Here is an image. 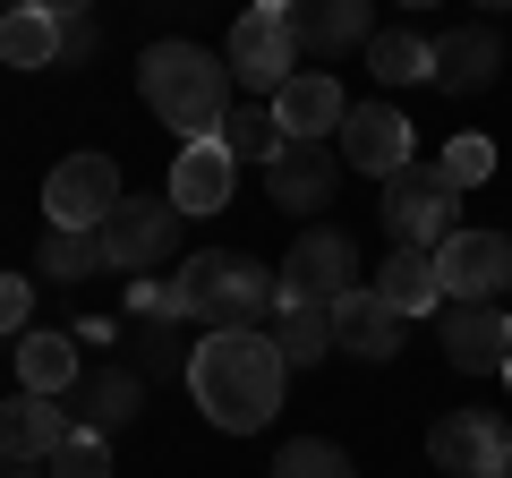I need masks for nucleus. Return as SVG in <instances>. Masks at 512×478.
I'll use <instances>...</instances> for the list:
<instances>
[{
  "label": "nucleus",
  "instance_id": "obj_10",
  "mask_svg": "<svg viewBox=\"0 0 512 478\" xmlns=\"http://www.w3.org/2000/svg\"><path fill=\"white\" fill-rule=\"evenodd\" d=\"M444 299H504L512 291V239L504 231H453L436 248Z\"/></svg>",
  "mask_w": 512,
  "mask_h": 478
},
{
  "label": "nucleus",
  "instance_id": "obj_23",
  "mask_svg": "<svg viewBox=\"0 0 512 478\" xmlns=\"http://www.w3.org/2000/svg\"><path fill=\"white\" fill-rule=\"evenodd\" d=\"M18 385H26V393H69V385H77V342H69V333L26 325V333H18Z\"/></svg>",
  "mask_w": 512,
  "mask_h": 478
},
{
  "label": "nucleus",
  "instance_id": "obj_11",
  "mask_svg": "<svg viewBox=\"0 0 512 478\" xmlns=\"http://www.w3.org/2000/svg\"><path fill=\"white\" fill-rule=\"evenodd\" d=\"M69 436H77V419L60 410V393H9V402H0V470L52 461Z\"/></svg>",
  "mask_w": 512,
  "mask_h": 478
},
{
  "label": "nucleus",
  "instance_id": "obj_12",
  "mask_svg": "<svg viewBox=\"0 0 512 478\" xmlns=\"http://www.w3.org/2000/svg\"><path fill=\"white\" fill-rule=\"evenodd\" d=\"M444 359L461 376H495L512 359V316L495 299H444Z\"/></svg>",
  "mask_w": 512,
  "mask_h": 478
},
{
  "label": "nucleus",
  "instance_id": "obj_18",
  "mask_svg": "<svg viewBox=\"0 0 512 478\" xmlns=\"http://www.w3.org/2000/svg\"><path fill=\"white\" fill-rule=\"evenodd\" d=\"M367 291H376L384 308L402 316V325H410V316H436V308H444V282H436V248H393V257L376 265V282H367Z\"/></svg>",
  "mask_w": 512,
  "mask_h": 478
},
{
  "label": "nucleus",
  "instance_id": "obj_24",
  "mask_svg": "<svg viewBox=\"0 0 512 478\" xmlns=\"http://www.w3.org/2000/svg\"><path fill=\"white\" fill-rule=\"evenodd\" d=\"M0 60H9V69H60V18L18 0L9 26H0Z\"/></svg>",
  "mask_w": 512,
  "mask_h": 478
},
{
  "label": "nucleus",
  "instance_id": "obj_26",
  "mask_svg": "<svg viewBox=\"0 0 512 478\" xmlns=\"http://www.w3.org/2000/svg\"><path fill=\"white\" fill-rule=\"evenodd\" d=\"M43 274H60V282H94V274H111V248H103V231H43Z\"/></svg>",
  "mask_w": 512,
  "mask_h": 478
},
{
  "label": "nucleus",
  "instance_id": "obj_2",
  "mask_svg": "<svg viewBox=\"0 0 512 478\" xmlns=\"http://www.w3.org/2000/svg\"><path fill=\"white\" fill-rule=\"evenodd\" d=\"M137 94L154 103V120L180 137H214L222 111H231V60L205 52V43H154L146 60H137Z\"/></svg>",
  "mask_w": 512,
  "mask_h": 478
},
{
  "label": "nucleus",
  "instance_id": "obj_33",
  "mask_svg": "<svg viewBox=\"0 0 512 478\" xmlns=\"http://www.w3.org/2000/svg\"><path fill=\"white\" fill-rule=\"evenodd\" d=\"M94 43H103V35H94L86 9H77V18H60V60H94Z\"/></svg>",
  "mask_w": 512,
  "mask_h": 478
},
{
  "label": "nucleus",
  "instance_id": "obj_7",
  "mask_svg": "<svg viewBox=\"0 0 512 478\" xmlns=\"http://www.w3.org/2000/svg\"><path fill=\"white\" fill-rule=\"evenodd\" d=\"M180 205L171 197H120L103 222V248H111V274H154V265L180 248Z\"/></svg>",
  "mask_w": 512,
  "mask_h": 478
},
{
  "label": "nucleus",
  "instance_id": "obj_22",
  "mask_svg": "<svg viewBox=\"0 0 512 478\" xmlns=\"http://www.w3.org/2000/svg\"><path fill=\"white\" fill-rule=\"evenodd\" d=\"M367 69L384 77V86H436V43L419 35V26H376V35H367Z\"/></svg>",
  "mask_w": 512,
  "mask_h": 478
},
{
  "label": "nucleus",
  "instance_id": "obj_29",
  "mask_svg": "<svg viewBox=\"0 0 512 478\" xmlns=\"http://www.w3.org/2000/svg\"><path fill=\"white\" fill-rule=\"evenodd\" d=\"M436 163H444V180H453V188H478V180H495V137H478V129H461L453 146L436 154Z\"/></svg>",
  "mask_w": 512,
  "mask_h": 478
},
{
  "label": "nucleus",
  "instance_id": "obj_27",
  "mask_svg": "<svg viewBox=\"0 0 512 478\" xmlns=\"http://www.w3.org/2000/svg\"><path fill=\"white\" fill-rule=\"evenodd\" d=\"M222 154H231V163H274L282 146H291V137H282V120L274 111H222Z\"/></svg>",
  "mask_w": 512,
  "mask_h": 478
},
{
  "label": "nucleus",
  "instance_id": "obj_9",
  "mask_svg": "<svg viewBox=\"0 0 512 478\" xmlns=\"http://www.w3.org/2000/svg\"><path fill=\"white\" fill-rule=\"evenodd\" d=\"M342 291H359V248H350L333 222H316V231H299L291 239V265H282V299H342Z\"/></svg>",
  "mask_w": 512,
  "mask_h": 478
},
{
  "label": "nucleus",
  "instance_id": "obj_4",
  "mask_svg": "<svg viewBox=\"0 0 512 478\" xmlns=\"http://www.w3.org/2000/svg\"><path fill=\"white\" fill-rule=\"evenodd\" d=\"M453 205H461V188L444 180V163H402L384 180V231H393V248H444L461 231Z\"/></svg>",
  "mask_w": 512,
  "mask_h": 478
},
{
  "label": "nucleus",
  "instance_id": "obj_20",
  "mask_svg": "<svg viewBox=\"0 0 512 478\" xmlns=\"http://www.w3.org/2000/svg\"><path fill=\"white\" fill-rule=\"evenodd\" d=\"M342 111H350V94L333 86L325 69H299L291 86L274 94V120H282V137H333V129H342Z\"/></svg>",
  "mask_w": 512,
  "mask_h": 478
},
{
  "label": "nucleus",
  "instance_id": "obj_15",
  "mask_svg": "<svg viewBox=\"0 0 512 478\" xmlns=\"http://www.w3.org/2000/svg\"><path fill=\"white\" fill-rule=\"evenodd\" d=\"M231 188H239V163L222 154V137H188V146L171 154V188L163 197L180 205V214H222Z\"/></svg>",
  "mask_w": 512,
  "mask_h": 478
},
{
  "label": "nucleus",
  "instance_id": "obj_31",
  "mask_svg": "<svg viewBox=\"0 0 512 478\" xmlns=\"http://www.w3.org/2000/svg\"><path fill=\"white\" fill-rule=\"evenodd\" d=\"M128 316H146V325H171V316H188V299H180V274H171V282L137 274V282H128Z\"/></svg>",
  "mask_w": 512,
  "mask_h": 478
},
{
  "label": "nucleus",
  "instance_id": "obj_32",
  "mask_svg": "<svg viewBox=\"0 0 512 478\" xmlns=\"http://www.w3.org/2000/svg\"><path fill=\"white\" fill-rule=\"evenodd\" d=\"M35 325V282L26 274H0V342H18Z\"/></svg>",
  "mask_w": 512,
  "mask_h": 478
},
{
  "label": "nucleus",
  "instance_id": "obj_35",
  "mask_svg": "<svg viewBox=\"0 0 512 478\" xmlns=\"http://www.w3.org/2000/svg\"><path fill=\"white\" fill-rule=\"evenodd\" d=\"M478 9H512V0H478Z\"/></svg>",
  "mask_w": 512,
  "mask_h": 478
},
{
  "label": "nucleus",
  "instance_id": "obj_38",
  "mask_svg": "<svg viewBox=\"0 0 512 478\" xmlns=\"http://www.w3.org/2000/svg\"><path fill=\"white\" fill-rule=\"evenodd\" d=\"M9 478H26V470H9Z\"/></svg>",
  "mask_w": 512,
  "mask_h": 478
},
{
  "label": "nucleus",
  "instance_id": "obj_21",
  "mask_svg": "<svg viewBox=\"0 0 512 478\" xmlns=\"http://www.w3.org/2000/svg\"><path fill=\"white\" fill-rule=\"evenodd\" d=\"M137 402H146L137 368H94L86 385H77V427H94V436H120V427L137 419Z\"/></svg>",
  "mask_w": 512,
  "mask_h": 478
},
{
  "label": "nucleus",
  "instance_id": "obj_6",
  "mask_svg": "<svg viewBox=\"0 0 512 478\" xmlns=\"http://www.w3.org/2000/svg\"><path fill=\"white\" fill-rule=\"evenodd\" d=\"M427 461L444 478H504L512 470V427L495 410H444L427 427Z\"/></svg>",
  "mask_w": 512,
  "mask_h": 478
},
{
  "label": "nucleus",
  "instance_id": "obj_19",
  "mask_svg": "<svg viewBox=\"0 0 512 478\" xmlns=\"http://www.w3.org/2000/svg\"><path fill=\"white\" fill-rule=\"evenodd\" d=\"M495 69H504V35H495V26H453V35H436V86L444 94L495 86Z\"/></svg>",
  "mask_w": 512,
  "mask_h": 478
},
{
  "label": "nucleus",
  "instance_id": "obj_16",
  "mask_svg": "<svg viewBox=\"0 0 512 478\" xmlns=\"http://www.w3.org/2000/svg\"><path fill=\"white\" fill-rule=\"evenodd\" d=\"M333 154H325V137H291V146L265 163V197L282 205V214H316V205L333 197Z\"/></svg>",
  "mask_w": 512,
  "mask_h": 478
},
{
  "label": "nucleus",
  "instance_id": "obj_37",
  "mask_svg": "<svg viewBox=\"0 0 512 478\" xmlns=\"http://www.w3.org/2000/svg\"><path fill=\"white\" fill-rule=\"evenodd\" d=\"M402 9H427V0H402Z\"/></svg>",
  "mask_w": 512,
  "mask_h": 478
},
{
  "label": "nucleus",
  "instance_id": "obj_17",
  "mask_svg": "<svg viewBox=\"0 0 512 478\" xmlns=\"http://www.w3.org/2000/svg\"><path fill=\"white\" fill-rule=\"evenodd\" d=\"M333 350H359L367 368H384V359L402 350V316H393V308H384V299L359 282V291L333 299Z\"/></svg>",
  "mask_w": 512,
  "mask_h": 478
},
{
  "label": "nucleus",
  "instance_id": "obj_34",
  "mask_svg": "<svg viewBox=\"0 0 512 478\" xmlns=\"http://www.w3.org/2000/svg\"><path fill=\"white\" fill-rule=\"evenodd\" d=\"M26 9H52V18H77V9H86V0H26Z\"/></svg>",
  "mask_w": 512,
  "mask_h": 478
},
{
  "label": "nucleus",
  "instance_id": "obj_5",
  "mask_svg": "<svg viewBox=\"0 0 512 478\" xmlns=\"http://www.w3.org/2000/svg\"><path fill=\"white\" fill-rule=\"evenodd\" d=\"M222 60H231V86H256V94H282V86H291L299 35H291V18H282V0H248V9L231 18Z\"/></svg>",
  "mask_w": 512,
  "mask_h": 478
},
{
  "label": "nucleus",
  "instance_id": "obj_28",
  "mask_svg": "<svg viewBox=\"0 0 512 478\" xmlns=\"http://www.w3.org/2000/svg\"><path fill=\"white\" fill-rule=\"evenodd\" d=\"M274 478H359V470H350L342 444H325V436H291V444L274 453Z\"/></svg>",
  "mask_w": 512,
  "mask_h": 478
},
{
  "label": "nucleus",
  "instance_id": "obj_1",
  "mask_svg": "<svg viewBox=\"0 0 512 478\" xmlns=\"http://www.w3.org/2000/svg\"><path fill=\"white\" fill-rule=\"evenodd\" d=\"M282 385H291V359H282L274 333H256V325L205 333V342L188 350V393H197V410L222 436H256V427L282 410Z\"/></svg>",
  "mask_w": 512,
  "mask_h": 478
},
{
  "label": "nucleus",
  "instance_id": "obj_8",
  "mask_svg": "<svg viewBox=\"0 0 512 478\" xmlns=\"http://www.w3.org/2000/svg\"><path fill=\"white\" fill-rule=\"evenodd\" d=\"M111 205H120V171H111V154H69V163H52V180H43V214H52V231H103Z\"/></svg>",
  "mask_w": 512,
  "mask_h": 478
},
{
  "label": "nucleus",
  "instance_id": "obj_3",
  "mask_svg": "<svg viewBox=\"0 0 512 478\" xmlns=\"http://www.w3.org/2000/svg\"><path fill=\"white\" fill-rule=\"evenodd\" d=\"M180 299H188V316H197L205 333H231V325H256L265 299H282V282L256 257H239V248H205V257H188Z\"/></svg>",
  "mask_w": 512,
  "mask_h": 478
},
{
  "label": "nucleus",
  "instance_id": "obj_14",
  "mask_svg": "<svg viewBox=\"0 0 512 478\" xmlns=\"http://www.w3.org/2000/svg\"><path fill=\"white\" fill-rule=\"evenodd\" d=\"M282 18H291L299 52L342 60V52H367V35H376V0H282Z\"/></svg>",
  "mask_w": 512,
  "mask_h": 478
},
{
  "label": "nucleus",
  "instance_id": "obj_36",
  "mask_svg": "<svg viewBox=\"0 0 512 478\" xmlns=\"http://www.w3.org/2000/svg\"><path fill=\"white\" fill-rule=\"evenodd\" d=\"M504 393H512V359H504Z\"/></svg>",
  "mask_w": 512,
  "mask_h": 478
},
{
  "label": "nucleus",
  "instance_id": "obj_13",
  "mask_svg": "<svg viewBox=\"0 0 512 478\" xmlns=\"http://www.w3.org/2000/svg\"><path fill=\"white\" fill-rule=\"evenodd\" d=\"M342 163L350 171H367V180H393V171L402 163H419V154H410V120L393 103H359V111H342Z\"/></svg>",
  "mask_w": 512,
  "mask_h": 478
},
{
  "label": "nucleus",
  "instance_id": "obj_25",
  "mask_svg": "<svg viewBox=\"0 0 512 478\" xmlns=\"http://www.w3.org/2000/svg\"><path fill=\"white\" fill-rule=\"evenodd\" d=\"M282 359H291V368H316V359H325L333 350V308L325 299H282Z\"/></svg>",
  "mask_w": 512,
  "mask_h": 478
},
{
  "label": "nucleus",
  "instance_id": "obj_30",
  "mask_svg": "<svg viewBox=\"0 0 512 478\" xmlns=\"http://www.w3.org/2000/svg\"><path fill=\"white\" fill-rule=\"evenodd\" d=\"M52 478H111V436L77 427V436L60 444V453H52Z\"/></svg>",
  "mask_w": 512,
  "mask_h": 478
}]
</instances>
